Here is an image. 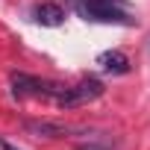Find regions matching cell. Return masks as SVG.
I'll return each instance as SVG.
<instances>
[{
	"instance_id": "5b68a950",
	"label": "cell",
	"mask_w": 150,
	"mask_h": 150,
	"mask_svg": "<svg viewBox=\"0 0 150 150\" xmlns=\"http://www.w3.org/2000/svg\"><path fill=\"white\" fill-rule=\"evenodd\" d=\"M33 15H35V21H38L41 27H59V24L65 21V9H62L59 3H53V0L38 3V6L33 9Z\"/></svg>"
},
{
	"instance_id": "52a82bcc",
	"label": "cell",
	"mask_w": 150,
	"mask_h": 150,
	"mask_svg": "<svg viewBox=\"0 0 150 150\" xmlns=\"http://www.w3.org/2000/svg\"><path fill=\"white\" fill-rule=\"evenodd\" d=\"M77 150H115V138H109L106 132H94L88 141H80Z\"/></svg>"
},
{
	"instance_id": "8992f818",
	"label": "cell",
	"mask_w": 150,
	"mask_h": 150,
	"mask_svg": "<svg viewBox=\"0 0 150 150\" xmlns=\"http://www.w3.org/2000/svg\"><path fill=\"white\" fill-rule=\"evenodd\" d=\"M97 65L106 74H127L129 71V56L121 53V50H106V53L97 56Z\"/></svg>"
},
{
	"instance_id": "7a4b0ae2",
	"label": "cell",
	"mask_w": 150,
	"mask_h": 150,
	"mask_svg": "<svg viewBox=\"0 0 150 150\" xmlns=\"http://www.w3.org/2000/svg\"><path fill=\"white\" fill-rule=\"evenodd\" d=\"M77 12L86 18V21H97V24H124L129 27L132 18L127 9H121L115 0H74Z\"/></svg>"
},
{
	"instance_id": "ba28073f",
	"label": "cell",
	"mask_w": 150,
	"mask_h": 150,
	"mask_svg": "<svg viewBox=\"0 0 150 150\" xmlns=\"http://www.w3.org/2000/svg\"><path fill=\"white\" fill-rule=\"evenodd\" d=\"M0 147H3V150H18V147H12L9 141H0Z\"/></svg>"
},
{
	"instance_id": "3957f363",
	"label": "cell",
	"mask_w": 150,
	"mask_h": 150,
	"mask_svg": "<svg viewBox=\"0 0 150 150\" xmlns=\"http://www.w3.org/2000/svg\"><path fill=\"white\" fill-rule=\"evenodd\" d=\"M100 94H103V83L97 77H86L77 86H65L62 94L56 97V106L59 109H77V106H86V103L97 100Z\"/></svg>"
},
{
	"instance_id": "6da1fadb",
	"label": "cell",
	"mask_w": 150,
	"mask_h": 150,
	"mask_svg": "<svg viewBox=\"0 0 150 150\" xmlns=\"http://www.w3.org/2000/svg\"><path fill=\"white\" fill-rule=\"evenodd\" d=\"M65 86L59 83H50V80H41V77H33V74H24V71H15L12 74V94L27 100V97H35V100H56L62 94Z\"/></svg>"
},
{
	"instance_id": "277c9868",
	"label": "cell",
	"mask_w": 150,
	"mask_h": 150,
	"mask_svg": "<svg viewBox=\"0 0 150 150\" xmlns=\"http://www.w3.org/2000/svg\"><path fill=\"white\" fill-rule=\"evenodd\" d=\"M24 129L33 135H44V138H68L77 132V127H68L59 121H24Z\"/></svg>"
}]
</instances>
